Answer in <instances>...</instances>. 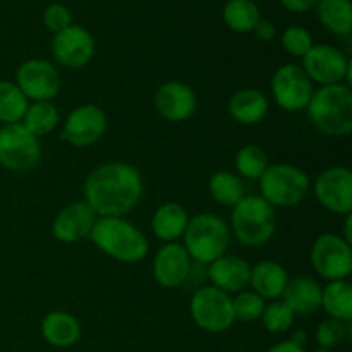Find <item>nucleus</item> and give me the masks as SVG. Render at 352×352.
I'll return each instance as SVG.
<instances>
[{"mask_svg": "<svg viewBox=\"0 0 352 352\" xmlns=\"http://www.w3.org/2000/svg\"><path fill=\"white\" fill-rule=\"evenodd\" d=\"M258 184L260 196L274 208H294L305 201L311 188L308 174L292 164L268 165Z\"/></svg>", "mask_w": 352, "mask_h": 352, "instance_id": "6", "label": "nucleus"}, {"mask_svg": "<svg viewBox=\"0 0 352 352\" xmlns=\"http://www.w3.org/2000/svg\"><path fill=\"white\" fill-rule=\"evenodd\" d=\"M329 318L349 323L352 320V285L349 280H333L322 287V306Z\"/></svg>", "mask_w": 352, "mask_h": 352, "instance_id": "25", "label": "nucleus"}, {"mask_svg": "<svg viewBox=\"0 0 352 352\" xmlns=\"http://www.w3.org/2000/svg\"><path fill=\"white\" fill-rule=\"evenodd\" d=\"M282 6L291 12H306L318 3V0H280Z\"/></svg>", "mask_w": 352, "mask_h": 352, "instance_id": "38", "label": "nucleus"}, {"mask_svg": "<svg viewBox=\"0 0 352 352\" xmlns=\"http://www.w3.org/2000/svg\"><path fill=\"white\" fill-rule=\"evenodd\" d=\"M98 215L91 210V206L82 201L69 203L55 215L52 222V236L58 243L72 244L86 239L91 234Z\"/></svg>", "mask_w": 352, "mask_h": 352, "instance_id": "17", "label": "nucleus"}, {"mask_svg": "<svg viewBox=\"0 0 352 352\" xmlns=\"http://www.w3.org/2000/svg\"><path fill=\"white\" fill-rule=\"evenodd\" d=\"M294 318L296 315L292 313V309L282 299H275L270 305L265 306L260 320L267 332L284 333L294 325Z\"/></svg>", "mask_w": 352, "mask_h": 352, "instance_id": "32", "label": "nucleus"}, {"mask_svg": "<svg viewBox=\"0 0 352 352\" xmlns=\"http://www.w3.org/2000/svg\"><path fill=\"white\" fill-rule=\"evenodd\" d=\"M227 110L236 122L243 126H253L267 117L270 105H268V98L260 89L244 88L230 96Z\"/></svg>", "mask_w": 352, "mask_h": 352, "instance_id": "23", "label": "nucleus"}, {"mask_svg": "<svg viewBox=\"0 0 352 352\" xmlns=\"http://www.w3.org/2000/svg\"><path fill=\"white\" fill-rule=\"evenodd\" d=\"M309 261L316 274L325 280H347L352 274V248L340 234L325 232L313 243Z\"/></svg>", "mask_w": 352, "mask_h": 352, "instance_id": "9", "label": "nucleus"}, {"mask_svg": "<svg viewBox=\"0 0 352 352\" xmlns=\"http://www.w3.org/2000/svg\"><path fill=\"white\" fill-rule=\"evenodd\" d=\"M191 270L192 260L184 246L177 243L164 244L155 254L153 265H151L155 282L164 289L181 287L189 278Z\"/></svg>", "mask_w": 352, "mask_h": 352, "instance_id": "18", "label": "nucleus"}, {"mask_svg": "<svg viewBox=\"0 0 352 352\" xmlns=\"http://www.w3.org/2000/svg\"><path fill=\"white\" fill-rule=\"evenodd\" d=\"M309 120L322 134L346 138L352 131V89L351 86L332 85L315 89L308 107Z\"/></svg>", "mask_w": 352, "mask_h": 352, "instance_id": "3", "label": "nucleus"}, {"mask_svg": "<svg viewBox=\"0 0 352 352\" xmlns=\"http://www.w3.org/2000/svg\"><path fill=\"white\" fill-rule=\"evenodd\" d=\"M41 144L21 122L0 127V165L12 172H28L38 167Z\"/></svg>", "mask_w": 352, "mask_h": 352, "instance_id": "8", "label": "nucleus"}, {"mask_svg": "<svg viewBox=\"0 0 352 352\" xmlns=\"http://www.w3.org/2000/svg\"><path fill=\"white\" fill-rule=\"evenodd\" d=\"M107 131V116L95 103L79 105L64 122L60 140L71 146L86 148L98 143Z\"/></svg>", "mask_w": 352, "mask_h": 352, "instance_id": "14", "label": "nucleus"}, {"mask_svg": "<svg viewBox=\"0 0 352 352\" xmlns=\"http://www.w3.org/2000/svg\"><path fill=\"white\" fill-rule=\"evenodd\" d=\"M208 192L219 205L232 208L246 196V188H244L243 179L237 174L220 170L210 177Z\"/></svg>", "mask_w": 352, "mask_h": 352, "instance_id": "27", "label": "nucleus"}, {"mask_svg": "<svg viewBox=\"0 0 352 352\" xmlns=\"http://www.w3.org/2000/svg\"><path fill=\"white\" fill-rule=\"evenodd\" d=\"M52 54L60 65L67 69H81L95 55V38L86 28L69 26L52 40Z\"/></svg>", "mask_w": 352, "mask_h": 352, "instance_id": "15", "label": "nucleus"}, {"mask_svg": "<svg viewBox=\"0 0 352 352\" xmlns=\"http://www.w3.org/2000/svg\"><path fill=\"white\" fill-rule=\"evenodd\" d=\"M344 241H346L347 244H351L352 246V217L351 215H346V223H344V234L342 236Z\"/></svg>", "mask_w": 352, "mask_h": 352, "instance_id": "40", "label": "nucleus"}, {"mask_svg": "<svg viewBox=\"0 0 352 352\" xmlns=\"http://www.w3.org/2000/svg\"><path fill=\"white\" fill-rule=\"evenodd\" d=\"M282 301L292 309L294 315L308 316L318 311L322 306V285L311 277L289 278Z\"/></svg>", "mask_w": 352, "mask_h": 352, "instance_id": "21", "label": "nucleus"}, {"mask_svg": "<svg viewBox=\"0 0 352 352\" xmlns=\"http://www.w3.org/2000/svg\"><path fill=\"white\" fill-rule=\"evenodd\" d=\"M189 215L188 210L179 203H164L155 210L151 217V230L155 237L167 243H175L184 236V230L188 227Z\"/></svg>", "mask_w": 352, "mask_h": 352, "instance_id": "24", "label": "nucleus"}, {"mask_svg": "<svg viewBox=\"0 0 352 352\" xmlns=\"http://www.w3.org/2000/svg\"><path fill=\"white\" fill-rule=\"evenodd\" d=\"M43 23L47 26L48 31H52L54 34L60 33L65 28L71 26V12L62 3H52L45 9L43 12Z\"/></svg>", "mask_w": 352, "mask_h": 352, "instance_id": "36", "label": "nucleus"}, {"mask_svg": "<svg viewBox=\"0 0 352 352\" xmlns=\"http://www.w3.org/2000/svg\"><path fill=\"white\" fill-rule=\"evenodd\" d=\"M30 100L23 95L16 82L0 79V122L17 124L23 120Z\"/></svg>", "mask_w": 352, "mask_h": 352, "instance_id": "30", "label": "nucleus"}, {"mask_svg": "<svg viewBox=\"0 0 352 352\" xmlns=\"http://www.w3.org/2000/svg\"><path fill=\"white\" fill-rule=\"evenodd\" d=\"M301 67L311 82L320 86H332L340 82L351 86V60L342 50L332 45H313L308 54L302 57Z\"/></svg>", "mask_w": 352, "mask_h": 352, "instance_id": "10", "label": "nucleus"}, {"mask_svg": "<svg viewBox=\"0 0 352 352\" xmlns=\"http://www.w3.org/2000/svg\"><path fill=\"white\" fill-rule=\"evenodd\" d=\"M315 352H333V351H329V349H316Z\"/></svg>", "mask_w": 352, "mask_h": 352, "instance_id": "42", "label": "nucleus"}, {"mask_svg": "<svg viewBox=\"0 0 352 352\" xmlns=\"http://www.w3.org/2000/svg\"><path fill=\"white\" fill-rule=\"evenodd\" d=\"M291 340H292V342L298 344V346H302V347H305V344L308 342V336H306L305 330H296V332L292 333Z\"/></svg>", "mask_w": 352, "mask_h": 352, "instance_id": "41", "label": "nucleus"}, {"mask_svg": "<svg viewBox=\"0 0 352 352\" xmlns=\"http://www.w3.org/2000/svg\"><path fill=\"white\" fill-rule=\"evenodd\" d=\"M16 85L31 102H52L60 93L62 79L54 64L30 58L17 67Z\"/></svg>", "mask_w": 352, "mask_h": 352, "instance_id": "12", "label": "nucleus"}, {"mask_svg": "<svg viewBox=\"0 0 352 352\" xmlns=\"http://www.w3.org/2000/svg\"><path fill=\"white\" fill-rule=\"evenodd\" d=\"M234 165H236L239 177L248 179V181H260L270 162H268L263 148L258 144H246V146L239 148V151L236 153Z\"/></svg>", "mask_w": 352, "mask_h": 352, "instance_id": "31", "label": "nucleus"}, {"mask_svg": "<svg viewBox=\"0 0 352 352\" xmlns=\"http://www.w3.org/2000/svg\"><path fill=\"white\" fill-rule=\"evenodd\" d=\"M277 230L275 208L261 196L246 195L230 215V232L243 246L258 248L267 244Z\"/></svg>", "mask_w": 352, "mask_h": 352, "instance_id": "5", "label": "nucleus"}, {"mask_svg": "<svg viewBox=\"0 0 352 352\" xmlns=\"http://www.w3.org/2000/svg\"><path fill=\"white\" fill-rule=\"evenodd\" d=\"M270 88L275 103L285 112L306 110L315 93L311 79L296 64L280 65L272 76Z\"/></svg>", "mask_w": 352, "mask_h": 352, "instance_id": "11", "label": "nucleus"}, {"mask_svg": "<svg viewBox=\"0 0 352 352\" xmlns=\"http://www.w3.org/2000/svg\"><path fill=\"white\" fill-rule=\"evenodd\" d=\"M155 110L168 122H186L195 116L198 98L191 86L181 81H167L158 86L153 96Z\"/></svg>", "mask_w": 352, "mask_h": 352, "instance_id": "16", "label": "nucleus"}, {"mask_svg": "<svg viewBox=\"0 0 352 352\" xmlns=\"http://www.w3.org/2000/svg\"><path fill=\"white\" fill-rule=\"evenodd\" d=\"M82 191L98 217H124L143 198V175L126 162H107L89 172Z\"/></svg>", "mask_w": 352, "mask_h": 352, "instance_id": "1", "label": "nucleus"}, {"mask_svg": "<svg viewBox=\"0 0 352 352\" xmlns=\"http://www.w3.org/2000/svg\"><path fill=\"white\" fill-rule=\"evenodd\" d=\"M289 274L280 263L272 260H263L251 267L250 285L251 291L256 292L265 301L280 299L287 287Z\"/></svg>", "mask_w": 352, "mask_h": 352, "instance_id": "20", "label": "nucleus"}, {"mask_svg": "<svg viewBox=\"0 0 352 352\" xmlns=\"http://www.w3.org/2000/svg\"><path fill=\"white\" fill-rule=\"evenodd\" d=\"M184 250L196 263L210 265L227 254L230 244V227L215 213H198L189 217L184 230Z\"/></svg>", "mask_w": 352, "mask_h": 352, "instance_id": "4", "label": "nucleus"}, {"mask_svg": "<svg viewBox=\"0 0 352 352\" xmlns=\"http://www.w3.org/2000/svg\"><path fill=\"white\" fill-rule=\"evenodd\" d=\"M223 23L236 33H250L261 19L254 0H229L223 7Z\"/></svg>", "mask_w": 352, "mask_h": 352, "instance_id": "29", "label": "nucleus"}, {"mask_svg": "<svg viewBox=\"0 0 352 352\" xmlns=\"http://www.w3.org/2000/svg\"><path fill=\"white\" fill-rule=\"evenodd\" d=\"M265 306H267V301L253 291H241L232 299L234 316L244 323L258 322L263 315Z\"/></svg>", "mask_w": 352, "mask_h": 352, "instance_id": "33", "label": "nucleus"}, {"mask_svg": "<svg viewBox=\"0 0 352 352\" xmlns=\"http://www.w3.org/2000/svg\"><path fill=\"white\" fill-rule=\"evenodd\" d=\"M250 277L251 265L234 254H223L208 265V278L212 285L227 294L244 291L250 285Z\"/></svg>", "mask_w": 352, "mask_h": 352, "instance_id": "19", "label": "nucleus"}, {"mask_svg": "<svg viewBox=\"0 0 352 352\" xmlns=\"http://www.w3.org/2000/svg\"><path fill=\"white\" fill-rule=\"evenodd\" d=\"M253 33L256 34V38H260L261 41H272L275 38V26L272 21L268 19H260L256 23V26H254Z\"/></svg>", "mask_w": 352, "mask_h": 352, "instance_id": "37", "label": "nucleus"}, {"mask_svg": "<svg viewBox=\"0 0 352 352\" xmlns=\"http://www.w3.org/2000/svg\"><path fill=\"white\" fill-rule=\"evenodd\" d=\"M58 122H60V113L52 102L30 103L23 120H21V124L38 140L52 133L58 126Z\"/></svg>", "mask_w": 352, "mask_h": 352, "instance_id": "28", "label": "nucleus"}, {"mask_svg": "<svg viewBox=\"0 0 352 352\" xmlns=\"http://www.w3.org/2000/svg\"><path fill=\"white\" fill-rule=\"evenodd\" d=\"M267 352H306V349L302 346H298L296 342H292L291 339L289 340H282V342L274 344Z\"/></svg>", "mask_w": 352, "mask_h": 352, "instance_id": "39", "label": "nucleus"}, {"mask_svg": "<svg viewBox=\"0 0 352 352\" xmlns=\"http://www.w3.org/2000/svg\"><path fill=\"white\" fill-rule=\"evenodd\" d=\"M316 16L320 23L337 36H347L352 31L351 0H318Z\"/></svg>", "mask_w": 352, "mask_h": 352, "instance_id": "26", "label": "nucleus"}, {"mask_svg": "<svg viewBox=\"0 0 352 352\" xmlns=\"http://www.w3.org/2000/svg\"><path fill=\"white\" fill-rule=\"evenodd\" d=\"M41 337L52 347H72L81 339V323L67 311H50L41 322Z\"/></svg>", "mask_w": 352, "mask_h": 352, "instance_id": "22", "label": "nucleus"}, {"mask_svg": "<svg viewBox=\"0 0 352 352\" xmlns=\"http://www.w3.org/2000/svg\"><path fill=\"white\" fill-rule=\"evenodd\" d=\"M89 239L103 254L120 263H140L150 251L143 230L122 217H98Z\"/></svg>", "mask_w": 352, "mask_h": 352, "instance_id": "2", "label": "nucleus"}, {"mask_svg": "<svg viewBox=\"0 0 352 352\" xmlns=\"http://www.w3.org/2000/svg\"><path fill=\"white\" fill-rule=\"evenodd\" d=\"M189 311L195 325L203 332L223 333L236 323L230 294L213 285H203L192 294Z\"/></svg>", "mask_w": 352, "mask_h": 352, "instance_id": "7", "label": "nucleus"}, {"mask_svg": "<svg viewBox=\"0 0 352 352\" xmlns=\"http://www.w3.org/2000/svg\"><path fill=\"white\" fill-rule=\"evenodd\" d=\"M315 198L327 212L336 215L352 213V172L347 167H329L313 182Z\"/></svg>", "mask_w": 352, "mask_h": 352, "instance_id": "13", "label": "nucleus"}, {"mask_svg": "<svg viewBox=\"0 0 352 352\" xmlns=\"http://www.w3.org/2000/svg\"><path fill=\"white\" fill-rule=\"evenodd\" d=\"M282 47L289 55L296 58H302L313 47V36L306 28L302 26H289L282 33Z\"/></svg>", "mask_w": 352, "mask_h": 352, "instance_id": "35", "label": "nucleus"}, {"mask_svg": "<svg viewBox=\"0 0 352 352\" xmlns=\"http://www.w3.org/2000/svg\"><path fill=\"white\" fill-rule=\"evenodd\" d=\"M347 339H349V327L339 320L327 318L316 329V342L320 349L333 351L336 347L342 346Z\"/></svg>", "mask_w": 352, "mask_h": 352, "instance_id": "34", "label": "nucleus"}]
</instances>
